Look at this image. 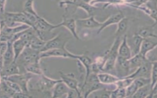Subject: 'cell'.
<instances>
[{
  "instance_id": "cell-11",
  "label": "cell",
  "mask_w": 157,
  "mask_h": 98,
  "mask_svg": "<svg viewBox=\"0 0 157 98\" xmlns=\"http://www.w3.org/2000/svg\"><path fill=\"white\" fill-rule=\"evenodd\" d=\"M57 28L63 26L66 28L72 34V36L77 40H79L80 37L77 32V24H76V20L73 18H68L67 17L63 16L62 21L57 24Z\"/></svg>"
},
{
  "instance_id": "cell-35",
  "label": "cell",
  "mask_w": 157,
  "mask_h": 98,
  "mask_svg": "<svg viewBox=\"0 0 157 98\" xmlns=\"http://www.w3.org/2000/svg\"><path fill=\"white\" fill-rule=\"evenodd\" d=\"M66 97H81V96L75 90L69 88Z\"/></svg>"
},
{
  "instance_id": "cell-34",
  "label": "cell",
  "mask_w": 157,
  "mask_h": 98,
  "mask_svg": "<svg viewBox=\"0 0 157 98\" xmlns=\"http://www.w3.org/2000/svg\"><path fill=\"white\" fill-rule=\"evenodd\" d=\"M146 58L151 62H157V47L149 51L147 54Z\"/></svg>"
},
{
  "instance_id": "cell-30",
  "label": "cell",
  "mask_w": 157,
  "mask_h": 98,
  "mask_svg": "<svg viewBox=\"0 0 157 98\" xmlns=\"http://www.w3.org/2000/svg\"><path fill=\"white\" fill-rule=\"evenodd\" d=\"M151 89L157 83V62H152V67L151 70Z\"/></svg>"
},
{
  "instance_id": "cell-26",
  "label": "cell",
  "mask_w": 157,
  "mask_h": 98,
  "mask_svg": "<svg viewBox=\"0 0 157 98\" xmlns=\"http://www.w3.org/2000/svg\"><path fill=\"white\" fill-rule=\"evenodd\" d=\"M45 42V41L42 40L37 35H36L29 40L27 46L40 52V50L44 46Z\"/></svg>"
},
{
  "instance_id": "cell-25",
  "label": "cell",
  "mask_w": 157,
  "mask_h": 98,
  "mask_svg": "<svg viewBox=\"0 0 157 98\" xmlns=\"http://www.w3.org/2000/svg\"><path fill=\"white\" fill-rule=\"evenodd\" d=\"M20 73V70L16 62H13L9 66L3 67L1 77H7Z\"/></svg>"
},
{
  "instance_id": "cell-28",
  "label": "cell",
  "mask_w": 157,
  "mask_h": 98,
  "mask_svg": "<svg viewBox=\"0 0 157 98\" xmlns=\"http://www.w3.org/2000/svg\"><path fill=\"white\" fill-rule=\"evenodd\" d=\"M151 84L146 85L137 89L136 92L132 96V97L140 98V97H149L151 92Z\"/></svg>"
},
{
  "instance_id": "cell-4",
  "label": "cell",
  "mask_w": 157,
  "mask_h": 98,
  "mask_svg": "<svg viewBox=\"0 0 157 98\" xmlns=\"http://www.w3.org/2000/svg\"><path fill=\"white\" fill-rule=\"evenodd\" d=\"M70 39V37H68L66 34L61 32L47 40L40 50V52L50 49H65L66 48V43Z\"/></svg>"
},
{
  "instance_id": "cell-33",
  "label": "cell",
  "mask_w": 157,
  "mask_h": 98,
  "mask_svg": "<svg viewBox=\"0 0 157 98\" xmlns=\"http://www.w3.org/2000/svg\"><path fill=\"white\" fill-rule=\"evenodd\" d=\"M134 82L136 84V86L137 88H139L142 86H144L148 84H151V80L150 78H144V77H140V78H137L134 80Z\"/></svg>"
},
{
  "instance_id": "cell-23",
  "label": "cell",
  "mask_w": 157,
  "mask_h": 98,
  "mask_svg": "<svg viewBox=\"0 0 157 98\" xmlns=\"http://www.w3.org/2000/svg\"><path fill=\"white\" fill-rule=\"evenodd\" d=\"M156 47L157 42L153 41L149 39H144L140 46L139 53L146 57L147 54Z\"/></svg>"
},
{
  "instance_id": "cell-1",
  "label": "cell",
  "mask_w": 157,
  "mask_h": 98,
  "mask_svg": "<svg viewBox=\"0 0 157 98\" xmlns=\"http://www.w3.org/2000/svg\"><path fill=\"white\" fill-rule=\"evenodd\" d=\"M122 37H116L110 47L104 55V62L102 71L109 72L115 71V64L118 56V47L121 43Z\"/></svg>"
},
{
  "instance_id": "cell-24",
  "label": "cell",
  "mask_w": 157,
  "mask_h": 98,
  "mask_svg": "<svg viewBox=\"0 0 157 98\" xmlns=\"http://www.w3.org/2000/svg\"><path fill=\"white\" fill-rule=\"evenodd\" d=\"M143 40L144 39L141 37L140 36H139L137 32L134 34L131 38V45L129 46L132 54L134 55L139 53L140 46Z\"/></svg>"
},
{
  "instance_id": "cell-12",
  "label": "cell",
  "mask_w": 157,
  "mask_h": 98,
  "mask_svg": "<svg viewBox=\"0 0 157 98\" xmlns=\"http://www.w3.org/2000/svg\"><path fill=\"white\" fill-rule=\"evenodd\" d=\"M76 24L79 27L86 29H93L99 28L102 22H99L95 19L94 16H90L86 18L77 19L76 20Z\"/></svg>"
},
{
  "instance_id": "cell-3",
  "label": "cell",
  "mask_w": 157,
  "mask_h": 98,
  "mask_svg": "<svg viewBox=\"0 0 157 98\" xmlns=\"http://www.w3.org/2000/svg\"><path fill=\"white\" fill-rule=\"evenodd\" d=\"M34 76L36 75L26 72V73H20L7 77H1V78L16 83L20 87L23 92L28 94V83Z\"/></svg>"
},
{
  "instance_id": "cell-31",
  "label": "cell",
  "mask_w": 157,
  "mask_h": 98,
  "mask_svg": "<svg viewBox=\"0 0 157 98\" xmlns=\"http://www.w3.org/2000/svg\"><path fill=\"white\" fill-rule=\"evenodd\" d=\"M33 2H34V0H27L24 4L23 12L30 13V14H33L36 16V15H38V14L36 13V12L35 11L33 7Z\"/></svg>"
},
{
  "instance_id": "cell-32",
  "label": "cell",
  "mask_w": 157,
  "mask_h": 98,
  "mask_svg": "<svg viewBox=\"0 0 157 98\" xmlns=\"http://www.w3.org/2000/svg\"><path fill=\"white\" fill-rule=\"evenodd\" d=\"M137 88L136 85V84L134 82V80L132 81V83L129 85L127 87L125 88V91H126V97H132V96L134 94V93L137 90Z\"/></svg>"
},
{
  "instance_id": "cell-17",
  "label": "cell",
  "mask_w": 157,
  "mask_h": 98,
  "mask_svg": "<svg viewBox=\"0 0 157 98\" xmlns=\"http://www.w3.org/2000/svg\"><path fill=\"white\" fill-rule=\"evenodd\" d=\"M2 61L3 67L7 66L14 62V52L12 42H7V48L2 55Z\"/></svg>"
},
{
  "instance_id": "cell-18",
  "label": "cell",
  "mask_w": 157,
  "mask_h": 98,
  "mask_svg": "<svg viewBox=\"0 0 157 98\" xmlns=\"http://www.w3.org/2000/svg\"><path fill=\"white\" fill-rule=\"evenodd\" d=\"M76 59L85 68V76L84 79V81H85V80H86L88 77L91 73V66L93 62L88 56L85 55H77V57Z\"/></svg>"
},
{
  "instance_id": "cell-13",
  "label": "cell",
  "mask_w": 157,
  "mask_h": 98,
  "mask_svg": "<svg viewBox=\"0 0 157 98\" xmlns=\"http://www.w3.org/2000/svg\"><path fill=\"white\" fill-rule=\"evenodd\" d=\"M123 17H124V15L121 12H120L118 13L110 15L104 22H102L101 26L98 29L97 34H99L105 28H107L110 25L117 24Z\"/></svg>"
},
{
  "instance_id": "cell-20",
  "label": "cell",
  "mask_w": 157,
  "mask_h": 98,
  "mask_svg": "<svg viewBox=\"0 0 157 98\" xmlns=\"http://www.w3.org/2000/svg\"><path fill=\"white\" fill-rule=\"evenodd\" d=\"M28 43V40L21 38H19L12 42L13 50L14 52V62H15L17 58L27 46Z\"/></svg>"
},
{
  "instance_id": "cell-14",
  "label": "cell",
  "mask_w": 157,
  "mask_h": 98,
  "mask_svg": "<svg viewBox=\"0 0 157 98\" xmlns=\"http://www.w3.org/2000/svg\"><path fill=\"white\" fill-rule=\"evenodd\" d=\"M118 56L128 59L132 57V52L128 42L126 34L123 36L118 47Z\"/></svg>"
},
{
  "instance_id": "cell-2",
  "label": "cell",
  "mask_w": 157,
  "mask_h": 98,
  "mask_svg": "<svg viewBox=\"0 0 157 98\" xmlns=\"http://www.w3.org/2000/svg\"><path fill=\"white\" fill-rule=\"evenodd\" d=\"M40 53L39 51L26 46L15 61L20 70L21 68L25 70V67L29 64L40 61Z\"/></svg>"
},
{
  "instance_id": "cell-16",
  "label": "cell",
  "mask_w": 157,
  "mask_h": 98,
  "mask_svg": "<svg viewBox=\"0 0 157 98\" xmlns=\"http://www.w3.org/2000/svg\"><path fill=\"white\" fill-rule=\"evenodd\" d=\"M154 24L151 25H145L139 28L137 32V34L143 39H149L150 37L157 38V34L155 33Z\"/></svg>"
},
{
  "instance_id": "cell-37",
  "label": "cell",
  "mask_w": 157,
  "mask_h": 98,
  "mask_svg": "<svg viewBox=\"0 0 157 98\" xmlns=\"http://www.w3.org/2000/svg\"><path fill=\"white\" fill-rule=\"evenodd\" d=\"M82 1H83L84 2L90 4V2H92V1H94V0H82Z\"/></svg>"
},
{
  "instance_id": "cell-19",
  "label": "cell",
  "mask_w": 157,
  "mask_h": 98,
  "mask_svg": "<svg viewBox=\"0 0 157 98\" xmlns=\"http://www.w3.org/2000/svg\"><path fill=\"white\" fill-rule=\"evenodd\" d=\"M98 78L100 83L102 84L109 85L112 84H115V83L118 81L120 78L117 76L111 74L108 72H99L97 74Z\"/></svg>"
},
{
  "instance_id": "cell-22",
  "label": "cell",
  "mask_w": 157,
  "mask_h": 98,
  "mask_svg": "<svg viewBox=\"0 0 157 98\" xmlns=\"http://www.w3.org/2000/svg\"><path fill=\"white\" fill-rule=\"evenodd\" d=\"M117 28L115 32L114 37H123L126 34L128 28V18L123 17L117 24Z\"/></svg>"
},
{
  "instance_id": "cell-36",
  "label": "cell",
  "mask_w": 157,
  "mask_h": 98,
  "mask_svg": "<svg viewBox=\"0 0 157 98\" xmlns=\"http://www.w3.org/2000/svg\"><path fill=\"white\" fill-rule=\"evenodd\" d=\"M3 68V61H2V55H0V78L1 76V73Z\"/></svg>"
},
{
  "instance_id": "cell-15",
  "label": "cell",
  "mask_w": 157,
  "mask_h": 98,
  "mask_svg": "<svg viewBox=\"0 0 157 98\" xmlns=\"http://www.w3.org/2000/svg\"><path fill=\"white\" fill-rule=\"evenodd\" d=\"M68 86L61 80L56 83L52 91V97H63L66 96L69 91Z\"/></svg>"
},
{
  "instance_id": "cell-8",
  "label": "cell",
  "mask_w": 157,
  "mask_h": 98,
  "mask_svg": "<svg viewBox=\"0 0 157 98\" xmlns=\"http://www.w3.org/2000/svg\"><path fill=\"white\" fill-rule=\"evenodd\" d=\"M135 8L144 12L154 21L153 24L157 25V0H149Z\"/></svg>"
},
{
  "instance_id": "cell-27",
  "label": "cell",
  "mask_w": 157,
  "mask_h": 98,
  "mask_svg": "<svg viewBox=\"0 0 157 98\" xmlns=\"http://www.w3.org/2000/svg\"><path fill=\"white\" fill-rule=\"evenodd\" d=\"M25 70L27 72H29L38 76H40L44 74V72L40 65V61L35 62L26 66L25 67Z\"/></svg>"
},
{
  "instance_id": "cell-9",
  "label": "cell",
  "mask_w": 157,
  "mask_h": 98,
  "mask_svg": "<svg viewBox=\"0 0 157 98\" xmlns=\"http://www.w3.org/2000/svg\"><path fill=\"white\" fill-rule=\"evenodd\" d=\"M151 67L152 62L147 60L143 64L137 67L133 72L126 77L130 78L133 80L140 77L150 78Z\"/></svg>"
},
{
  "instance_id": "cell-6",
  "label": "cell",
  "mask_w": 157,
  "mask_h": 98,
  "mask_svg": "<svg viewBox=\"0 0 157 98\" xmlns=\"http://www.w3.org/2000/svg\"><path fill=\"white\" fill-rule=\"evenodd\" d=\"M115 72L117 75L120 78H124L131 74L128 59L118 56L115 64Z\"/></svg>"
},
{
  "instance_id": "cell-5",
  "label": "cell",
  "mask_w": 157,
  "mask_h": 98,
  "mask_svg": "<svg viewBox=\"0 0 157 98\" xmlns=\"http://www.w3.org/2000/svg\"><path fill=\"white\" fill-rule=\"evenodd\" d=\"M14 23H21L31 27V23L24 12H6L4 13V24L11 27Z\"/></svg>"
},
{
  "instance_id": "cell-10",
  "label": "cell",
  "mask_w": 157,
  "mask_h": 98,
  "mask_svg": "<svg viewBox=\"0 0 157 98\" xmlns=\"http://www.w3.org/2000/svg\"><path fill=\"white\" fill-rule=\"evenodd\" d=\"M61 80L68 86L69 88L75 90L81 97H82L80 89L79 88V84L78 80L75 78V75L74 73L65 74L61 71H59Z\"/></svg>"
},
{
  "instance_id": "cell-21",
  "label": "cell",
  "mask_w": 157,
  "mask_h": 98,
  "mask_svg": "<svg viewBox=\"0 0 157 98\" xmlns=\"http://www.w3.org/2000/svg\"><path fill=\"white\" fill-rule=\"evenodd\" d=\"M128 60H129V67L131 72L132 70L133 69L136 70L137 67H139L142 64H143L148 59L145 56L142 55L140 53H139L136 55L132 56V57L130 58Z\"/></svg>"
},
{
  "instance_id": "cell-29",
  "label": "cell",
  "mask_w": 157,
  "mask_h": 98,
  "mask_svg": "<svg viewBox=\"0 0 157 98\" xmlns=\"http://www.w3.org/2000/svg\"><path fill=\"white\" fill-rule=\"evenodd\" d=\"M76 7L80 8V9H83L84 11H85L87 13L88 17L94 15V13L98 10L97 7H94V6H93L89 3L84 2L82 1L80 3H78Z\"/></svg>"
},
{
  "instance_id": "cell-7",
  "label": "cell",
  "mask_w": 157,
  "mask_h": 98,
  "mask_svg": "<svg viewBox=\"0 0 157 98\" xmlns=\"http://www.w3.org/2000/svg\"><path fill=\"white\" fill-rule=\"evenodd\" d=\"M50 57H61L64 58H71L76 59L77 55L74 54L66 48L65 49H50L48 50L40 53V59L44 58H50Z\"/></svg>"
}]
</instances>
